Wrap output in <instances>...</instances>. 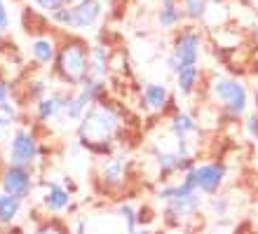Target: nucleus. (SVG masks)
<instances>
[{"mask_svg":"<svg viewBox=\"0 0 258 234\" xmlns=\"http://www.w3.org/2000/svg\"><path fill=\"white\" fill-rule=\"evenodd\" d=\"M10 24H12V17H10V7H7L5 0H0V35L10 31Z\"/></svg>","mask_w":258,"mask_h":234,"instance_id":"27","label":"nucleus"},{"mask_svg":"<svg viewBox=\"0 0 258 234\" xmlns=\"http://www.w3.org/2000/svg\"><path fill=\"white\" fill-rule=\"evenodd\" d=\"M103 92H106V82L101 80V77H94V75H89L87 80L82 82L80 87H78V92L71 96V101H68V108H66V117L73 122H80L82 115L87 113L89 108L94 106V103H99V101L103 99Z\"/></svg>","mask_w":258,"mask_h":234,"instance_id":"6","label":"nucleus"},{"mask_svg":"<svg viewBox=\"0 0 258 234\" xmlns=\"http://www.w3.org/2000/svg\"><path fill=\"white\" fill-rule=\"evenodd\" d=\"M45 194H42V208L47 213H61L66 211L68 204H71V192H68L63 185H59L56 181L45 183Z\"/></svg>","mask_w":258,"mask_h":234,"instance_id":"16","label":"nucleus"},{"mask_svg":"<svg viewBox=\"0 0 258 234\" xmlns=\"http://www.w3.org/2000/svg\"><path fill=\"white\" fill-rule=\"evenodd\" d=\"M33 174L26 167H17V164H7L0 174V190L19 199H28L33 192Z\"/></svg>","mask_w":258,"mask_h":234,"instance_id":"9","label":"nucleus"},{"mask_svg":"<svg viewBox=\"0 0 258 234\" xmlns=\"http://www.w3.org/2000/svg\"><path fill=\"white\" fill-rule=\"evenodd\" d=\"M33 234H71V232H66V227H63L61 222L47 220V222H42V225H38V229Z\"/></svg>","mask_w":258,"mask_h":234,"instance_id":"26","label":"nucleus"},{"mask_svg":"<svg viewBox=\"0 0 258 234\" xmlns=\"http://www.w3.org/2000/svg\"><path fill=\"white\" fill-rule=\"evenodd\" d=\"M195 176H197V190L202 194H207V197H214L223 187L225 176H228V167L218 160L202 162V164H195Z\"/></svg>","mask_w":258,"mask_h":234,"instance_id":"10","label":"nucleus"},{"mask_svg":"<svg viewBox=\"0 0 258 234\" xmlns=\"http://www.w3.org/2000/svg\"><path fill=\"white\" fill-rule=\"evenodd\" d=\"M0 49H3V40H0Z\"/></svg>","mask_w":258,"mask_h":234,"instance_id":"31","label":"nucleus"},{"mask_svg":"<svg viewBox=\"0 0 258 234\" xmlns=\"http://www.w3.org/2000/svg\"><path fill=\"white\" fill-rule=\"evenodd\" d=\"M122 115L113 106L94 103L78 124V143L94 154H110L113 143L122 136Z\"/></svg>","mask_w":258,"mask_h":234,"instance_id":"1","label":"nucleus"},{"mask_svg":"<svg viewBox=\"0 0 258 234\" xmlns=\"http://www.w3.org/2000/svg\"><path fill=\"white\" fill-rule=\"evenodd\" d=\"M202 192L195 190V192H188L183 197H176V199L164 201V218L169 225H181V222L195 218L200 211H202Z\"/></svg>","mask_w":258,"mask_h":234,"instance_id":"8","label":"nucleus"},{"mask_svg":"<svg viewBox=\"0 0 258 234\" xmlns=\"http://www.w3.org/2000/svg\"><path fill=\"white\" fill-rule=\"evenodd\" d=\"M169 131L176 136V138L190 140V138H195V136L200 134V127H197V120L192 117V115L176 110V113L169 117Z\"/></svg>","mask_w":258,"mask_h":234,"instance_id":"17","label":"nucleus"},{"mask_svg":"<svg viewBox=\"0 0 258 234\" xmlns=\"http://www.w3.org/2000/svg\"><path fill=\"white\" fill-rule=\"evenodd\" d=\"M56 49H59V40L54 35H40L28 45V54L38 66H52L56 59Z\"/></svg>","mask_w":258,"mask_h":234,"instance_id":"14","label":"nucleus"},{"mask_svg":"<svg viewBox=\"0 0 258 234\" xmlns=\"http://www.w3.org/2000/svg\"><path fill=\"white\" fill-rule=\"evenodd\" d=\"M71 96H73L71 89H66V92L45 94V96L35 103V120L38 122H49V120H54V117H59L61 113H66Z\"/></svg>","mask_w":258,"mask_h":234,"instance_id":"12","label":"nucleus"},{"mask_svg":"<svg viewBox=\"0 0 258 234\" xmlns=\"http://www.w3.org/2000/svg\"><path fill=\"white\" fill-rule=\"evenodd\" d=\"M115 213H117V218L122 220V225H124L127 232H132V229L139 227V211H136L132 204H120V206L115 208Z\"/></svg>","mask_w":258,"mask_h":234,"instance_id":"22","label":"nucleus"},{"mask_svg":"<svg viewBox=\"0 0 258 234\" xmlns=\"http://www.w3.org/2000/svg\"><path fill=\"white\" fill-rule=\"evenodd\" d=\"M14 122H17V106L10 103V101L0 103V129L12 127Z\"/></svg>","mask_w":258,"mask_h":234,"instance_id":"23","label":"nucleus"},{"mask_svg":"<svg viewBox=\"0 0 258 234\" xmlns=\"http://www.w3.org/2000/svg\"><path fill=\"white\" fill-rule=\"evenodd\" d=\"M10 92H12V85L10 82H0V103L10 101Z\"/></svg>","mask_w":258,"mask_h":234,"instance_id":"29","label":"nucleus"},{"mask_svg":"<svg viewBox=\"0 0 258 234\" xmlns=\"http://www.w3.org/2000/svg\"><path fill=\"white\" fill-rule=\"evenodd\" d=\"M89 52H92V45L85 38H80V35L63 38L59 42V49H56L54 63H52L54 77L61 85H66L68 89H78L92 75Z\"/></svg>","mask_w":258,"mask_h":234,"instance_id":"2","label":"nucleus"},{"mask_svg":"<svg viewBox=\"0 0 258 234\" xmlns=\"http://www.w3.org/2000/svg\"><path fill=\"white\" fill-rule=\"evenodd\" d=\"M214 101L218 103V108L228 113L230 117H242L249 108V92H246L244 82L230 75H218L211 80L209 87Z\"/></svg>","mask_w":258,"mask_h":234,"instance_id":"5","label":"nucleus"},{"mask_svg":"<svg viewBox=\"0 0 258 234\" xmlns=\"http://www.w3.org/2000/svg\"><path fill=\"white\" fill-rule=\"evenodd\" d=\"M183 3V10H185V17L190 24H197V21H202L207 17L211 7V0H181Z\"/></svg>","mask_w":258,"mask_h":234,"instance_id":"21","label":"nucleus"},{"mask_svg":"<svg viewBox=\"0 0 258 234\" xmlns=\"http://www.w3.org/2000/svg\"><path fill=\"white\" fill-rule=\"evenodd\" d=\"M89 66H92V75L94 77H106L110 70V52L108 47L101 45V42H96L92 45V52H89Z\"/></svg>","mask_w":258,"mask_h":234,"instance_id":"19","label":"nucleus"},{"mask_svg":"<svg viewBox=\"0 0 258 234\" xmlns=\"http://www.w3.org/2000/svg\"><path fill=\"white\" fill-rule=\"evenodd\" d=\"M28 3H31L33 7H38V10H40L42 14H47V17L52 12H56L59 7H63L61 0H28Z\"/></svg>","mask_w":258,"mask_h":234,"instance_id":"25","label":"nucleus"},{"mask_svg":"<svg viewBox=\"0 0 258 234\" xmlns=\"http://www.w3.org/2000/svg\"><path fill=\"white\" fill-rule=\"evenodd\" d=\"M209 208L218 215V218H225V215H228V211H230V201H228V197L214 194V197L209 199Z\"/></svg>","mask_w":258,"mask_h":234,"instance_id":"24","label":"nucleus"},{"mask_svg":"<svg viewBox=\"0 0 258 234\" xmlns=\"http://www.w3.org/2000/svg\"><path fill=\"white\" fill-rule=\"evenodd\" d=\"M21 206H24V199L0 190V225H12L17 220V215H19Z\"/></svg>","mask_w":258,"mask_h":234,"instance_id":"20","label":"nucleus"},{"mask_svg":"<svg viewBox=\"0 0 258 234\" xmlns=\"http://www.w3.org/2000/svg\"><path fill=\"white\" fill-rule=\"evenodd\" d=\"M96 181L103 187V192H115L120 187L127 185V162L120 160V157H108L99 164V171H96Z\"/></svg>","mask_w":258,"mask_h":234,"instance_id":"11","label":"nucleus"},{"mask_svg":"<svg viewBox=\"0 0 258 234\" xmlns=\"http://www.w3.org/2000/svg\"><path fill=\"white\" fill-rule=\"evenodd\" d=\"M103 17V3L101 0H78L73 5H63L56 12L49 14V21L66 31H87L99 24Z\"/></svg>","mask_w":258,"mask_h":234,"instance_id":"3","label":"nucleus"},{"mask_svg":"<svg viewBox=\"0 0 258 234\" xmlns=\"http://www.w3.org/2000/svg\"><path fill=\"white\" fill-rule=\"evenodd\" d=\"M38 157H40V145H38L35 136L26 129H17L7 145V164L33 169Z\"/></svg>","mask_w":258,"mask_h":234,"instance_id":"7","label":"nucleus"},{"mask_svg":"<svg viewBox=\"0 0 258 234\" xmlns=\"http://www.w3.org/2000/svg\"><path fill=\"white\" fill-rule=\"evenodd\" d=\"M244 129H246V134L251 136V138H258V117H256V115H251V117H246Z\"/></svg>","mask_w":258,"mask_h":234,"instance_id":"28","label":"nucleus"},{"mask_svg":"<svg viewBox=\"0 0 258 234\" xmlns=\"http://www.w3.org/2000/svg\"><path fill=\"white\" fill-rule=\"evenodd\" d=\"M174 77H176L178 94H181V96H192V94L197 92V87H200V77H202V73H200V68L197 66H183Z\"/></svg>","mask_w":258,"mask_h":234,"instance_id":"18","label":"nucleus"},{"mask_svg":"<svg viewBox=\"0 0 258 234\" xmlns=\"http://www.w3.org/2000/svg\"><path fill=\"white\" fill-rule=\"evenodd\" d=\"M127 234H153V232H150V229H139L136 227V229H132V232H127Z\"/></svg>","mask_w":258,"mask_h":234,"instance_id":"30","label":"nucleus"},{"mask_svg":"<svg viewBox=\"0 0 258 234\" xmlns=\"http://www.w3.org/2000/svg\"><path fill=\"white\" fill-rule=\"evenodd\" d=\"M141 106L148 113H162L169 106V89L162 82H148L141 89Z\"/></svg>","mask_w":258,"mask_h":234,"instance_id":"15","label":"nucleus"},{"mask_svg":"<svg viewBox=\"0 0 258 234\" xmlns=\"http://www.w3.org/2000/svg\"><path fill=\"white\" fill-rule=\"evenodd\" d=\"M202 54V31L192 24L183 26L174 35L169 56H167V68L171 75H176L183 66H197Z\"/></svg>","mask_w":258,"mask_h":234,"instance_id":"4","label":"nucleus"},{"mask_svg":"<svg viewBox=\"0 0 258 234\" xmlns=\"http://www.w3.org/2000/svg\"><path fill=\"white\" fill-rule=\"evenodd\" d=\"M155 21L162 31H171V28H178L181 24H185L188 17H185L183 3L181 0H162L160 7H157Z\"/></svg>","mask_w":258,"mask_h":234,"instance_id":"13","label":"nucleus"}]
</instances>
